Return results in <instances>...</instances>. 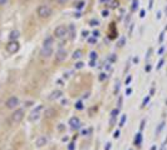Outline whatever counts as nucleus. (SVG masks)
<instances>
[{"instance_id":"a211bd4d","label":"nucleus","mask_w":167,"mask_h":150,"mask_svg":"<svg viewBox=\"0 0 167 150\" xmlns=\"http://www.w3.org/2000/svg\"><path fill=\"white\" fill-rule=\"evenodd\" d=\"M91 134H92V128L82 130V135H83V136H87V135H91Z\"/></svg>"},{"instance_id":"4be33fe9","label":"nucleus","mask_w":167,"mask_h":150,"mask_svg":"<svg viewBox=\"0 0 167 150\" xmlns=\"http://www.w3.org/2000/svg\"><path fill=\"white\" fill-rule=\"evenodd\" d=\"M118 112H119V109H114V110H112L111 112V115H112V119H114L117 115H118Z\"/></svg>"},{"instance_id":"37998d69","label":"nucleus","mask_w":167,"mask_h":150,"mask_svg":"<svg viewBox=\"0 0 167 150\" xmlns=\"http://www.w3.org/2000/svg\"><path fill=\"white\" fill-rule=\"evenodd\" d=\"M104 150H111V144L108 143L107 145H106V148H104Z\"/></svg>"},{"instance_id":"09e8293b","label":"nucleus","mask_w":167,"mask_h":150,"mask_svg":"<svg viewBox=\"0 0 167 150\" xmlns=\"http://www.w3.org/2000/svg\"><path fill=\"white\" fill-rule=\"evenodd\" d=\"M163 33H162V34H161V36H160V43H162V40H163Z\"/></svg>"},{"instance_id":"13d9d810","label":"nucleus","mask_w":167,"mask_h":150,"mask_svg":"<svg viewBox=\"0 0 167 150\" xmlns=\"http://www.w3.org/2000/svg\"><path fill=\"white\" fill-rule=\"evenodd\" d=\"M163 50H165L163 48H161V49H160V51H158V54H162V53H163Z\"/></svg>"},{"instance_id":"423d86ee","label":"nucleus","mask_w":167,"mask_h":150,"mask_svg":"<svg viewBox=\"0 0 167 150\" xmlns=\"http://www.w3.org/2000/svg\"><path fill=\"white\" fill-rule=\"evenodd\" d=\"M41 109H43V105H39L38 108H35V109L30 112V115H29V120H30V122H36V120L40 118Z\"/></svg>"},{"instance_id":"9d476101","label":"nucleus","mask_w":167,"mask_h":150,"mask_svg":"<svg viewBox=\"0 0 167 150\" xmlns=\"http://www.w3.org/2000/svg\"><path fill=\"white\" fill-rule=\"evenodd\" d=\"M69 125L73 129H78L79 125H81V120H79L77 116H73V118H70V120H69Z\"/></svg>"},{"instance_id":"6ab92c4d","label":"nucleus","mask_w":167,"mask_h":150,"mask_svg":"<svg viewBox=\"0 0 167 150\" xmlns=\"http://www.w3.org/2000/svg\"><path fill=\"white\" fill-rule=\"evenodd\" d=\"M89 25H91V26H98V25H99V22H98L97 19H92L91 22H89Z\"/></svg>"},{"instance_id":"39448f33","label":"nucleus","mask_w":167,"mask_h":150,"mask_svg":"<svg viewBox=\"0 0 167 150\" xmlns=\"http://www.w3.org/2000/svg\"><path fill=\"white\" fill-rule=\"evenodd\" d=\"M19 105V99L16 97H10L5 101V106L8 109H16V106Z\"/></svg>"},{"instance_id":"a18cd8bd","label":"nucleus","mask_w":167,"mask_h":150,"mask_svg":"<svg viewBox=\"0 0 167 150\" xmlns=\"http://www.w3.org/2000/svg\"><path fill=\"white\" fill-rule=\"evenodd\" d=\"M146 72H151V65H147V66H146Z\"/></svg>"},{"instance_id":"cd10ccee","label":"nucleus","mask_w":167,"mask_h":150,"mask_svg":"<svg viewBox=\"0 0 167 150\" xmlns=\"http://www.w3.org/2000/svg\"><path fill=\"white\" fill-rule=\"evenodd\" d=\"M124 41H126V39H124V38H121L119 41H118V47H123V45H124Z\"/></svg>"},{"instance_id":"603ef678","label":"nucleus","mask_w":167,"mask_h":150,"mask_svg":"<svg viewBox=\"0 0 167 150\" xmlns=\"http://www.w3.org/2000/svg\"><path fill=\"white\" fill-rule=\"evenodd\" d=\"M74 16H76V18H81V14H79V12H76V14H74Z\"/></svg>"},{"instance_id":"2eb2a0df","label":"nucleus","mask_w":167,"mask_h":150,"mask_svg":"<svg viewBox=\"0 0 167 150\" xmlns=\"http://www.w3.org/2000/svg\"><path fill=\"white\" fill-rule=\"evenodd\" d=\"M19 35H20V33H19L18 30H13V31H11L10 34H9V39H10V40H16V39L19 38Z\"/></svg>"},{"instance_id":"052dcab7","label":"nucleus","mask_w":167,"mask_h":150,"mask_svg":"<svg viewBox=\"0 0 167 150\" xmlns=\"http://www.w3.org/2000/svg\"><path fill=\"white\" fill-rule=\"evenodd\" d=\"M101 1H102V3H109L111 0H101Z\"/></svg>"},{"instance_id":"864d4df0","label":"nucleus","mask_w":167,"mask_h":150,"mask_svg":"<svg viewBox=\"0 0 167 150\" xmlns=\"http://www.w3.org/2000/svg\"><path fill=\"white\" fill-rule=\"evenodd\" d=\"M106 69H107V70H111V66H109V63H108V64L106 65Z\"/></svg>"},{"instance_id":"4c0bfd02","label":"nucleus","mask_w":167,"mask_h":150,"mask_svg":"<svg viewBox=\"0 0 167 150\" xmlns=\"http://www.w3.org/2000/svg\"><path fill=\"white\" fill-rule=\"evenodd\" d=\"M93 36H94V38H98V36H99V31H98V30H94V31H93Z\"/></svg>"},{"instance_id":"7c9ffc66","label":"nucleus","mask_w":167,"mask_h":150,"mask_svg":"<svg viewBox=\"0 0 167 150\" xmlns=\"http://www.w3.org/2000/svg\"><path fill=\"white\" fill-rule=\"evenodd\" d=\"M118 1H117V0H113V1H112L111 3V8H117V6H118Z\"/></svg>"},{"instance_id":"f3484780","label":"nucleus","mask_w":167,"mask_h":150,"mask_svg":"<svg viewBox=\"0 0 167 150\" xmlns=\"http://www.w3.org/2000/svg\"><path fill=\"white\" fill-rule=\"evenodd\" d=\"M81 58H82V51H81V50H76V51H74L73 53V59H81Z\"/></svg>"},{"instance_id":"8fccbe9b","label":"nucleus","mask_w":167,"mask_h":150,"mask_svg":"<svg viewBox=\"0 0 167 150\" xmlns=\"http://www.w3.org/2000/svg\"><path fill=\"white\" fill-rule=\"evenodd\" d=\"M63 129H64V126H63V124H60V126H59V128H58V130H60V131H62V130H63Z\"/></svg>"},{"instance_id":"58836bf2","label":"nucleus","mask_w":167,"mask_h":150,"mask_svg":"<svg viewBox=\"0 0 167 150\" xmlns=\"http://www.w3.org/2000/svg\"><path fill=\"white\" fill-rule=\"evenodd\" d=\"M119 136V130H117V131H114V135H113V138L114 139H117V138Z\"/></svg>"},{"instance_id":"72a5a7b5","label":"nucleus","mask_w":167,"mask_h":150,"mask_svg":"<svg viewBox=\"0 0 167 150\" xmlns=\"http://www.w3.org/2000/svg\"><path fill=\"white\" fill-rule=\"evenodd\" d=\"M108 15H109V11H108V10H103L102 11V16H104V18H107Z\"/></svg>"},{"instance_id":"0eeeda50","label":"nucleus","mask_w":167,"mask_h":150,"mask_svg":"<svg viewBox=\"0 0 167 150\" xmlns=\"http://www.w3.org/2000/svg\"><path fill=\"white\" fill-rule=\"evenodd\" d=\"M40 55H41V58H44V59L51 58L53 55V47H43L40 50Z\"/></svg>"},{"instance_id":"aec40b11","label":"nucleus","mask_w":167,"mask_h":150,"mask_svg":"<svg viewBox=\"0 0 167 150\" xmlns=\"http://www.w3.org/2000/svg\"><path fill=\"white\" fill-rule=\"evenodd\" d=\"M137 8H138V0H133V4H132V11H136Z\"/></svg>"},{"instance_id":"a878e982","label":"nucleus","mask_w":167,"mask_h":150,"mask_svg":"<svg viewBox=\"0 0 167 150\" xmlns=\"http://www.w3.org/2000/svg\"><path fill=\"white\" fill-rule=\"evenodd\" d=\"M88 43L89 44H95L97 43V38H88Z\"/></svg>"},{"instance_id":"a19ab883","label":"nucleus","mask_w":167,"mask_h":150,"mask_svg":"<svg viewBox=\"0 0 167 150\" xmlns=\"http://www.w3.org/2000/svg\"><path fill=\"white\" fill-rule=\"evenodd\" d=\"M131 80H132V78H131V76H128V78L126 79V85H128L129 83H131Z\"/></svg>"},{"instance_id":"4468645a","label":"nucleus","mask_w":167,"mask_h":150,"mask_svg":"<svg viewBox=\"0 0 167 150\" xmlns=\"http://www.w3.org/2000/svg\"><path fill=\"white\" fill-rule=\"evenodd\" d=\"M54 43V39L52 36H48V38H45L44 39V43H43V47H52Z\"/></svg>"},{"instance_id":"c85d7f7f","label":"nucleus","mask_w":167,"mask_h":150,"mask_svg":"<svg viewBox=\"0 0 167 150\" xmlns=\"http://www.w3.org/2000/svg\"><path fill=\"white\" fill-rule=\"evenodd\" d=\"M163 125H165V123H161V124H160V126H158V129L156 130V134H160V131L162 130V129H163Z\"/></svg>"},{"instance_id":"bf43d9fd","label":"nucleus","mask_w":167,"mask_h":150,"mask_svg":"<svg viewBox=\"0 0 167 150\" xmlns=\"http://www.w3.org/2000/svg\"><path fill=\"white\" fill-rule=\"evenodd\" d=\"M94 64H95L94 60H92V61H91V66H94Z\"/></svg>"},{"instance_id":"dca6fc26","label":"nucleus","mask_w":167,"mask_h":150,"mask_svg":"<svg viewBox=\"0 0 167 150\" xmlns=\"http://www.w3.org/2000/svg\"><path fill=\"white\" fill-rule=\"evenodd\" d=\"M141 143H142V134H141V133H138V134L136 135L135 144H136V145H141Z\"/></svg>"},{"instance_id":"680f3d73","label":"nucleus","mask_w":167,"mask_h":150,"mask_svg":"<svg viewBox=\"0 0 167 150\" xmlns=\"http://www.w3.org/2000/svg\"><path fill=\"white\" fill-rule=\"evenodd\" d=\"M64 78H65V79H68V78H69V74H67V73H65V74H64Z\"/></svg>"},{"instance_id":"6e6552de","label":"nucleus","mask_w":167,"mask_h":150,"mask_svg":"<svg viewBox=\"0 0 167 150\" xmlns=\"http://www.w3.org/2000/svg\"><path fill=\"white\" fill-rule=\"evenodd\" d=\"M67 55H68V53H67V50L64 49H60L57 51V55H55V61L57 63H62L67 59Z\"/></svg>"},{"instance_id":"3c124183","label":"nucleus","mask_w":167,"mask_h":150,"mask_svg":"<svg viewBox=\"0 0 167 150\" xmlns=\"http://www.w3.org/2000/svg\"><path fill=\"white\" fill-rule=\"evenodd\" d=\"M83 98H84V99H86V98H89V93H86L84 95H83Z\"/></svg>"},{"instance_id":"c9c22d12","label":"nucleus","mask_w":167,"mask_h":150,"mask_svg":"<svg viewBox=\"0 0 167 150\" xmlns=\"http://www.w3.org/2000/svg\"><path fill=\"white\" fill-rule=\"evenodd\" d=\"M129 94H132V89H131V88H127V89H126V95H129Z\"/></svg>"},{"instance_id":"9b49d317","label":"nucleus","mask_w":167,"mask_h":150,"mask_svg":"<svg viewBox=\"0 0 167 150\" xmlns=\"http://www.w3.org/2000/svg\"><path fill=\"white\" fill-rule=\"evenodd\" d=\"M44 115L47 116V118H53L54 115H57V111H55L54 108H48V109H45Z\"/></svg>"},{"instance_id":"f8f14e48","label":"nucleus","mask_w":167,"mask_h":150,"mask_svg":"<svg viewBox=\"0 0 167 150\" xmlns=\"http://www.w3.org/2000/svg\"><path fill=\"white\" fill-rule=\"evenodd\" d=\"M62 95H63V93H62L60 90H55V91H53V93L51 94L49 99H51V100H55V99H58V98H60Z\"/></svg>"},{"instance_id":"de8ad7c7","label":"nucleus","mask_w":167,"mask_h":150,"mask_svg":"<svg viewBox=\"0 0 167 150\" xmlns=\"http://www.w3.org/2000/svg\"><path fill=\"white\" fill-rule=\"evenodd\" d=\"M140 16H141V18H143V16H145V10H141V12H140Z\"/></svg>"},{"instance_id":"e433bc0d","label":"nucleus","mask_w":167,"mask_h":150,"mask_svg":"<svg viewBox=\"0 0 167 150\" xmlns=\"http://www.w3.org/2000/svg\"><path fill=\"white\" fill-rule=\"evenodd\" d=\"M162 64H163V59H161V60H160V63H158V65H157V69H161Z\"/></svg>"},{"instance_id":"f704fd0d","label":"nucleus","mask_w":167,"mask_h":150,"mask_svg":"<svg viewBox=\"0 0 167 150\" xmlns=\"http://www.w3.org/2000/svg\"><path fill=\"white\" fill-rule=\"evenodd\" d=\"M148 101H149V97H147V98L143 100V104H142V106H146V104H147Z\"/></svg>"},{"instance_id":"f257e3e1","label":"nucleus","mask_w":167,"mask_h":150,"mask_svg":"<svg viewBox=\"0 0 167 150\" xmlns=\"http://www.w3.org/2000/svg\"><path fill=\"white\" fill-rule=\"evenodd\" d=\"M36 11H38V16L41 19H47L53 14V9L49 5H40Z\"/></svg>"},{"instance_id":"ddd939ff","label":"nucleus","mask_w":167,"mask_h":150,"mask_svg":"<svg viewBox=\"0 0 167 150\" xmlns=\"http://www.w3.org/2000/svg\"><path fill=\"white\" fill-rule=\"evenodd\" d=\"M68 33L70 34V39H74L76 38V26L73 24H70L68 26Z\"/></svg>"},{"instance_id":"6e6d98bb","label":"nucleus","mask_w":167,"mask_h":150,"mask_svg":"<svg viewBox=\"0 0 167 150\" xmlns=\"http://www.w3.org/2000/svg\"><path fill=\"white\" fill-rule=\"evenodd\" d=\"M87 35H88V31L84 30V31H83V36H87Z\"/></svg>"},{"instance_id":"393cba45","label":"nucleus","mask_w":167,"mask_h":150,"mask_svg":"<svg viewBox=\"0 0 167 150\" xmlns=\"http://www.w3.org/2000/svg\"><path fill=\"white\" fill-rule=\"evenodd\" d=\"M83 66H84V63H82V61H78L77 64H76V69H82Z\"/></svg>"},{"instance_id":"1a4fd4ad","label":"nucleus","mask_w":167,"mask_h":150,"mask_svg":"<svg viewBox=\"0 0 167 150\" xmlns=\"http://www.w3.org/2000/svg\"><path fill=\"white\" fill-rule=\"evenodd\" d=\"M47 143H48V139L45 136H43V135L39 136L38 139L35 140V145L38 148H41V147H44V145H47Z\"/></svg>"},{"instance_id":"2f4dec72","label":"nucleus","mask_w":167,"mask_h":150,"mask_svg":"<svg viewBox=\"0 0 167 150\" xmlns=\"http://www.w3.org/2000/svg\"><path fill=\"white\" fill-rule=\"evenodd\" d=\"M9 0H0V6H5Z\"/></svg>"},{"instance_id":"b1692460","label":"nucleus","mask_w":167,"mask_h":150,"mask_svg":"<svg viewBox=\"0 0 167 150\" xmlns=\"http://www.w3.org/2000/svg\"><path fill=\"white\" fill-rule=\"evenodd\" d=\"M83 8H84V1H79V3L77 4V9H78V10H82Z\"/></svg>"},{"instance_id":"473e14b6","label":"nucleus","mask_w":167,"mask_h":150,"mask_svg":"<svg viewBox=\"0 0 167 150\" xmlns=\"http://www.w3.org/2000/svg\"><path fill=\"white\" fill-rule=\"evenodd\" d=\"M106 78H107V74H104V73L99 75V80H101V81H103V80H104V79H106Z\"/></svg>"},{"instance_id":"79ce46f5","label":"nucleus","mask_w":167,"mask_h":150,"mask_svg":"<svg viewBox=\"0 0 167 150\" xmlns=\"http://www.w3.org/2000/svg\"><path fill=\"white\" fill-rule=\"evenodd\" d=\"M121 106H122V98H119V99H118V109H119Z\"/></svg>"},{"instance_id":"4d7b16f0","label":"nucleus","mask_w":167,"mask_h":150,"mask_svg":"<svg viewBox=\"0 0 167 150\" xmlns=\"http://www.w3.org/2000/svg\"><path fill=\"white\" fill-rule=\"evenodd\" d=\"M152 3H153V0H149V9L152 8Z\"/></svg>"},{"instance_id":"5fc2aeb1","label":"nucleus","mask_w":167,"mask_h":150,"mask_svg":"<svg viewBox=\"0 0 167 150\" xmlns=\"http://www.w3.org/2000/svg\"><path fill=\"white\" fill-rule=\"evenodd\" d=\"M145 126V120H142V124H141V129H143Z\"/></svg>"},{"instance_id":"20e7f679","label":"nucleus","mask_w":167,"mask_h":150,"mask_svg":"<svg viewBox=\"0 0 167 150\" xmlns=\"http://www.w3.org/2000/svg\"><path fill=\"white\" fill-rule=\"evenodd\" d=\"M19 49H20V45H19V43H18L16 40H10L9 43L6 44V51L9 53V54L18 53Z\"/></svg>"},{"instance_id":"bb28decb","label":"nucleus","mask_w":167,"mask_h":150,"mask_svg":"<svg viewBox=\"0 0 167 150\" xmlns=\"http://www.w3.org/2000/svg\"><path fill=\"white\" fill-rule=\"evenodd\" d=\"M89 55H91V59H92V60H95V59H97V53H95V51H92Z\"/></svg>"},{"instance_id":"c756f323","label":"nucleus","mask_w":167,"mask_h":150,"mask_svg":"<svg viewBox=\"0 0 167 150\" xmlns=\"http://www.w3.org/2000/svg\"><path fill=\"white\" fill-rule=\"evenodd\" d=\"M126 119H127V116H126V115H123V116H122V119H121L119 126H123V124H124V122H126Z\"/></svg>"},{"instance_id":"e2e57ef3","label":"nucleus","mask_w":167,"mask_h":150,"mask_svg":"<svg viewBox=\"0 0 167 150\" xmlns=\"http://www.w3.org/2000/svg\"><path fill=\"white\" fill-rule=\"evenodd\" d=\"M151 150H156V147H152V149Z\"/></svg>"},{"instance_id":"412c9836","label":"nucleus","mask_w":167,"mask_h":150,"mask_svg":"<svg viewBox=\"0 0 167 150\" xmlns=\"http://www.w3.org/2000/svg\"><path fill=\"white\" fill-rule=\"evenodd\" d=\"M83 103L82 101H78V103H76V109L77 110H83Z\"/></svg>"},{"instance_id":"49530a36","label":"nucleus","mask_w":167,"mask_h":150,"mask_svg":"<svg viewBox=\"0 0 167 150\" xmlns=\"http://www.w3.org/2000/svg\"><path fill=\"white\" fill-rule=\"evenodd\" d=\"M68 148H69V150H73V149H74V144H73V143H72V144H69V147H68Z\"/></svg>"},{"instance_id":"69168bd1","label":"nucleus","mask_w":167,"mask_h":150,"mask_svg":"<svg viewBox=\"0 0 167 150\" xmlns=\"http://www.w3.org/2000/svg\"><path fill=\"white\" fill-rule=\"evenodd\" d=\"M9 150H11V149H9Z\"/></svg>"},{"instance_id":"f03ea898","label":"nucleus","mask_w":167,"mask_h":150,"mask_svg":"<svg viewBox=\"0 0 167 150\" xmlns=\"http://www.w3.org/2000/svg\"><path fill=\"white\" fill-rule=\"evenodd\" d=\"M65 35H68V28L65 25H59L54 29V36L58 39H63Z\"/></svg>"},{"instance_id":"ea45409f","label":"nucleus","mask_w":167,"mask_h":150,"mask_svg":"<svg viewBox=\"0 0 167 150\" xmlns=\"http://www.w3.org/2000/svg\"><path fill=\"white\" fill-rule=\"evenodd\" d=\"M55 1H57L58 4H64V3L68 1V0H55Z\"/></svg>"},{"instance_id":"c03bdc74","label":"nucleus","mask_w":167,"mask_h":150,"mask_svg":"<svg viewBox=\"0 0 167 150\" xmlns=\"http://www.w3.org/2000/svg\"><path fill=\"white\" fill-rule=\"evenodd\" d=\"M62 104H63V105L65 106V105H67V104H68V100H65V99H63V100H62Z\"/></svg>"},{"instance_id":"7ed1b4c3","label":"nucleus","mask_w":167,"mask_h":150,"mask_svg":"<svg viewBox=\"0 0 167 150\" xmlns=\"http://www.w3.org/2000/svg\"><path fill=\"white\" fill-rule=\"evenodd\" d=\"M24 109H16L13 114H11V122L14 124H19L24 119Z\"/></svg>"},{"instance_id":"0e129e2a","label":"nucleus","mask_w":167,"mask_h":150,"mask_svg":"<svg viewBox=\"0 0 167 150\" xmlns=\"http://www.w3.org/2000/svg\"><path fill=\"white\" fill-rule=\"evenodd\" d=\"M166 12H167V8H166Z\"/></svg>"},{"instance_id":"5701e85b","label":"nucleus","mask_w":167,"mask_h":150,"mask_svg":"<svg viewBox=\"0 0 167 150\" xmlns=\"http://www.w3.org/2000/svg\"><path fill=\"white\" fill-rule=\"evenodd\" d=\"M116 60H117V56L114 55V54H111V55L108 56V61H112V63H113V61H116Z\"/></svg>"}]
</instances>
